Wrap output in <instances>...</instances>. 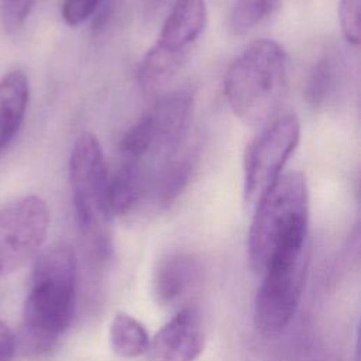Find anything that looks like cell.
Wrapping results in <instances>:
<instances>
[{
    "label": "cell",
    "instance_id": "cell-11",
    "mask_svg": "<svg viewBox=\"0 0 361 361\" xmlns=\"http://www.w3.org/2000/svg\"><path fill=\"white\" fill-rule=\"evenodd\" d=\"M197 151L195 147H183L166 161L151 178L145 200L149 199L158 207H168L189 185L196 166Z\"/></svg>",
    "mask_w": 361,
    "mask_h": 361
},
{
    "label": "cell",
    "instance_id": "cell-10",
    "mask_svg": "<svg viewBox=\"0 0 361 361\" xmlns=\"http://www.w3.org/2000/svg\"><path fill=\"white\" fill-rule=\"evenodd\" d=\"M197 261L188 254H171L159 261L154 271L152 290L157 302L172 306L183 300L199 282Z\"/></svg>",
    "mask_w": 361,
    "mask_h": 361
},
{
    "label": "cell",
    "instance_id": "cell-13",
    "mask_svg": "<svg viewBox=\"0 0 361 361\" xmlns=\"http://www.w3.org/2000/svg\"><path fill=\"white\" fill-rule=\"evenodd\" d=\"M109 341L114 354L135 358L148 351L149 336L144 324L127 313H117L109 327Z\"/></svg>",
    "mask_w": 361,
    "mask_h": 361
},
{
    "label": "cell",
    "instance_id": "cell-17",
    "mask_svg": "<svg viewBox=\"0 0 361 361\" xmlns=\"http://www.w3.org/2000/svg\"><path fill=\"white\" fill-rule=\"evenodd\" d=\"M102 0H65L61 14L63 21L71 27L83 24L99 7Z\"/></svg>",
    "mask_w": 361,
    "mask_h": 361
},
{
    "label": "cell",
    "instance_id": "cell-1",
    "mask_svg": "<svg viewBox=\"0 0 361 361\" xmlns=\"http://www.w3.org/2000/svg\"><path fill=\"white\" fill-rule=\"evenodd\" d=\"M76 257L69 245L54 244L37 257L23 309L25 354H45L68 330L76 306Z\"/></svg>",
    "mask_w": 361,
    "mask_h": 361
},
{
    "label": "cell",
    "instance_id": "cell-19",
    "mask_svg": "<svg viewBox=\"0 0 361 361\" xmlns=\"http://www.w3.org/2000/svg\"><path fill=\"white\" fill-rule=\"evenodd\" d=\"M16 340L11 329L0 322V361H11L14 355Z\"/></svg>",
    "mask_w": 361,
    "mask_h": 361
},
{
    "label": "cell",
    "instance_id": "cell-6",
    "mask_svg": "<svg viewBox=\"0 0 361 361\" xmlns=\"http://www.w3.org/2000/svg\"><path fill=\"white\" fill-rule=\"evenodd\" d=\"M300 140L295 114L271 120L250 142L244 154V197L255 206L281 176L282 168Z\"/></svg>",
    "mask_w": 361,
    "mask_h": 361
},
{
    "label": "cell",
    "instance_id": "cell-4",
    "mask_svg": "<svg viewBox=\"0 0 361 361\" xmlns=\"http://www.w3.org/2000/svg\"><path fill=\"white\" fill-rule=\"evenodd\" d=\"M107 180L103 151L92 133L80 134L69 157V182L78 227L100 254L109 250Z\"/></svg>",
    "mask_w": 361,
    "mask_h": 361
},
{
    "label": "cell",
    "instance_id": "cell-15",
    "mask_svg": "<svg viewBox=\"0 0 361 361\" xmlns=\"http://www.w3.org/2000/svg\"><path fill=\"white\" fill-rule=\"evenodd\" d=\"M279 0H235L230 25L235 34H245L264 21Z\"/></svg>",
    "mask_w": 361,
    "mask_h": 361
},
{
    "label": "cell",
    "instance_id": "cell-12",
    "mask_svg": "<svg viewBox=\"0 0 361 361\" xmlns=\"http://www.w3.org/2000/svg\"><path fill=\"white\" fill-rule=\"evenodd\" d=\"M30 100L28 79L21 71H13L0 79V151L18 133Z\"/></svg>",
    "mask_w": 361,
    "mask_h": 361
},
{
    "label": "cell",
    "instance_id": "cell-20",
    "mask_svg": "<svg viewBox=\"0 0 361 361\" xmlns=\"http://www.w3.org/2000/svg\"><path fill=\"white\" fill-rule=\"evenodd\" d=\"M165 1H168V0H158V3H165ZM171 1V0H169ZM176 1V0H175Z\"/></svg>",
    "mask_w": 361,
    "mask_h": 361
},
{
    "label": "cell",
    "instance_id": "cell-3",
    "mask_svg": "<svg viewBox=\"0 0 361 361\" xmlns=\"http://www.w3.org/2000/svg\"><path fill=\"white\" fill-rule=\"evenodd\" d=\"M289 59L283 48L267 38L251 42L228 66L224 96L244 124L264 127L275 118L288 89Z\"/></svg>",
    "mask_w": 361,
    "mask_h": 361
},
{
    "label": "cell",
    "instance_id": "cell-9",
    "mask_svg": "<svg viewBox=\"0 0 361 361\" xmlns=\"http://www.w3.org/2000/svg\"><path fill=\"white\" fill-rule=\"evenodd\" d=\"M204 347L199 312L185 306L149 338V361H195Z\"/></svg>",
    "mask_w": 361,
    "mask_h": 361
},
{
    "label": "cell",
    "instance_id": "cell-7",
    "mask_svg": "<svg viewBox=\"0 0 361 361\" xmlns=\"http://www.w3.org/2000/svg\"><path fill=\"white\" fill-rule=\"evenodd\" d=\"M48 227L49 209L38 196H24L0 209V279L39 250Z\"/></svg>",
    "mask_w": 361,
    "mask_h": 361
},
{
    "label": "cell",
    "instance_id": "cell-14",
    "mask_svg": "<svg viewBox=\"0 0 361 361\" xmlns=\"http://www.w3.org/2000/svg\"><path fill=\"white\" fill-rule=\"evenodd\" d=\"M337 78H338V65L336 58L331 55L322 56L313 65L307 76L306 89H305L306 102L312 107L323 106L336 90Z\"/></svg>",
    "mask_w": 361,
    "mask_h": 361
},
{
    "label": "cell",
    "instance_id": "cell-18",
    "mask_svg": "<svg viewBox=\"0 0 361 361\" xmlns=\"http://www.w3.org/2000/svg\"><path fill=\"white\" fill-rule=\"evenodd\" d=\"M34 0H4L3 23L7 31L18 30L28 17Z\"/></svg>",
    "mask_w": 361,
    "mask_h": 361
},
{
    "label": "cell",
    "instance_id": "cell-2",
    "mask_svg": "<svg viewBox=\"0 0 361 361\" xmlns=\"http://www.w3.org/2000/svg\"><path fill=\"white\" fill-rule=\"evenodd\" d=\"M309 190L303 173L281 175L255 204L248 261L261 274L278 257L307 247Z\"/></svg>",
    "mask_w": 361,
    "mask_h": 361
},
{
    "label": "cell",
    "instance_id": "cell-16",
    "mask_svg": "<svg viewBox=\"0 0 361 361\" xmlns=\"http://www.w3.org/2000/svg\"><path fill=\"white\" fill-rule=\"evenodd\" d=\"M360 7L361 0H340L338 18L344 38L357 45L360 42Z\"/></svg>",
    "mask_w": 361,
    "mask_h": 361
},
{
    "label": "cell",
    "instance_id": "cell-5",
    "mask_svg": "<svg viewBox=\"0 0 361 361\" xmlns=\"http://www.w3.org/2000/svg\"><path fill=\"white\" fill-rule=\"evenodd\" d=\"M309 267V247L283 254L262 272L254 300V324L265 337L281 334L302 300Z\"/></svg>",
    "mask_w": 361,
    "mask_h": 361
},
{
    "label": "cell",
    "instance_id": "cell-8",
    "mask_svg": "<svg viewBox=\"0 0 361 361\" xmlns=\"http://www.w3.org/2000/svg\"><path fill=\"white\" fill-rule=\"evenodd\" d=\"M206 20L207 10L204 0L173 1L161 34L149 49L180 68L192 45L203 32Z\"/></svg>",
    "mask_w": 361,
    "mask_h": 361
}]
</instances>
